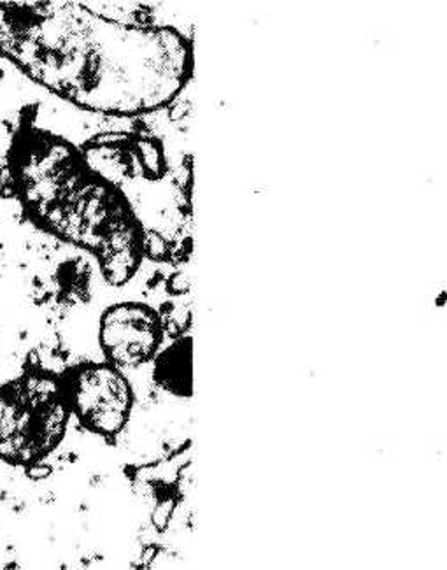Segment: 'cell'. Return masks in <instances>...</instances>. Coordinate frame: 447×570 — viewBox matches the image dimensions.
Instances as JSON below:
<instances>
[{"mask_svg": "<svg viewBox=\"0 0 447 570\" xmlns=\"http://www.w3.org/2000/svg\"><path fill=\"white\" fill-rule=\"evenodd\" d=\"M67 104L39 87L13 60L0 53V181L4 179L9 154L18 137L42 132L66 139L53 118H57L54 109Z\"/></svg>", "mask_w": 447, "mask_h": 570, "instance_id": "277c9868", "label": "cell"}, {"mask_svg": "<svg viewBox=\"0 0 447 570\" xmlns=\"http://www.w3.org/2000/svg\"><path fill=\"white\" fill-rule=\"evenodd\" d=\"M133 148H136L142 176L149 179L162 178L166 173L162 146L151 137H141V139H133Z\"/></svg>", "mask_w": 447, "mask_h": 570, "instance_id": "52a82bcc", "label": "cell"}, {"mask_svg": "<svg viewBox=\"0 0 447 570\" xmlns=\"http://www.w3.org/2000/svg\"><path fill=\"white\" fill-rule=\"evenodd\" d=\"M0 53L59 99L108 118L166 108L193 72L178 30L106 20L83 2H0Z\"/></svg>", "mask_w": 447, "mask_h": 570, "instance_id": "6da1fadb", "label": "cell"}, {"mask_svg": "<svg viewBox=\"0 0 447 570\" xmlns=\"http://www.w3.org/2000/svg\"><path fill=\"white\" fill-rule=\"evenodd\" d=\"M99 353L118 368H136L157 356L163 341V322L141 302H117L99 316Z\"/></svg>", "mask_w": 447, "mask_h": 570, "instance_id": "5b68a950", "label": "cell"}, {"mask_svg": "<svg viewBox=\"0 0 447 570\" xmlns=\"http://www.w3.org/2000/svg\"><path fill=\"white\" fill-rule=\"evenodd\" d=\"M155 381L178 397L193 393V343L190 337L170 344L155 362Z\"/></svg>", "mask_w": 447, "mask_h": 570, "instance_id": "8992f818", "label": "cell"}, {"mask_svg": "<svg viewBox=\"0 0 447 570\" xmlns=\"http://www.w3.org/2000/svg\"><path fill=\"white\" fill-rule=\"evenodd\" d=\"M71 417L59 374L29 371L0 386V468L42 465L66 438Z\"/></svg>", "mask_w": 447, "mask_h": 570, "instance_id": "7a4b0ae2", "label": "cell"}, {"mask_svg": "<svg viewBox=\"0 0 447 570\" xmlns=\"http://www.w3.org/2000/svg\"><path fill=\"white\" fill-rule=\"evenodd\" d=\"M62 377L79 426L102 439L118 438L127 429L136 399L121 368L108 362H83Z\"/></svg>", "mask_w": 447, "mask_h": 570, "instance_id": "3957f363", "label": "cell"}]
</instances>
